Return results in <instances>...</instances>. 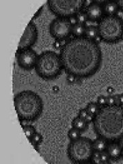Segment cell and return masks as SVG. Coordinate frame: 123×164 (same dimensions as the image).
<instances>
[{
  "instance_id": "obj_1",
  "label": "cell",
  "mask_w": 123,
  "mask_h": 164,
  "mask_svg": "<svg viewBox=\"0 0 123 164\" xmlns=\"http://www.w3.org/2000/svg\"><path fill=\"white\" fill-rule=\"evenodd\" d=\"M64 70L77 79H87L99 71L103 54L97 42L87 38L73 37L66 41L60 50Z\"/></svg>"
},
{
  "instance_id": "obj_26",
  "label": "cell",
  "mask_w": 123,
  "mask_h": 164,
  "mask_svg": "<svg viewBox=\"0 0 123 164\" xmlns=\"http://www.w3.org/2000/svg\"><path fill=\"white\" fill-rule=\"evenodd\" d=\"M107 105H114L116 104L115 96L111 95L107 96Z\"/></svg>"
},
{
  "instance_id": "obj_29",
  "label": "cell",
  "mask_w": 123,
  "mask_h": 164,
  "mask_svg": "<svg viewBox=\"0 0 123 164\" xmlns=\"http://www.w3.org/2000/svg\"><path fill=\"white\" fill-rule=\"evenodd\" d=\"M76 77H74L72 75H67V77H66V81H67L68 83H75L76 81Z\"/></svg>"
},
{
  "instance_id": "obj_10",
  "label": "cell",
  "mask_w": 123,
  "mask_h": 164,
  "mask_svg": "<svg viewBox=\"0 0 123 164\" xmlns=\"http://www.w3.org/2000/svg\"><path fill=\"white\" fill-rule=\"evenodd\" d=\"M38 33L37 27L33 21L31 20L28 23L26 28L21 38L17 50L31 47L34 44H36L38 40Z\"/></svg>"
},
{
  "instance_id": "obj_37",
  "label": "cell",
  "mask_w": 123,
  "mask_h": 164,
  "mask_svg": "<svg viewBox=\"0 0 123 164\" xmlns=\"http://www.w3.org/2000/svg\"><path fill=\"white\" fill-rule=\"evenodd\" d=\"M53 90H54V92H55V90H57V91H58V86H54V88H53Z\"/></svg>"
},
{
  "instance_id": "obj_16",
  "label": "cell",
  "mask_w": 123,
  "mask_h": 164,
  "mask_svg": "<svg viewBox=\"0 0 123 164\" xmlns=\"http://www.w3.org/2000/svg\"><path fill=\"white\" fill-rule=\"evenodd\" d=\"M87 27L86 24L78 23L75 26H73L72 35L73 37H82L85 36Z\"/></svg>"
},
{
  "instance_id": "obj_22",
  "label": "cell",
  "mask_w": 123,
  "mask_h": 164,
  "mask_svg": "<svg viewBox=\"0 0 123 164\" xmlns=\"http://www.w3.org/2000/svg\"><path fill=\"white\" fill-rule=\"evenodd\" d=\"M77 18L78 20V23L82 24H86V23L88 21V15L85 10H82V11L77 14Z\"/></svg>"
},
{
  "instance_id": "obj_2",
  "label": "cell",
  "mask_w": 123,
  "mask_h": 164,
  "mask_svg": "<svg viewBox=\"0 0 123 164\" xmlns=\"http://www.w3.org/2000/svg\"><path fill=\"white\" fill-rule=\"evenodd\" d=\"M92 123L98 137L108 142H118L123 137V106L115 104L101 107Z\"/></svg>"
},
{
  "instance_id": "obj_28",
  "label": "cell",
  "mask_w": 123,
  "mask_h": 164,
  "mask_svg": "<svg viewBox=\"0 0 123 164\" xmlns=\"http://www.w3.org/2000/svg\"><path fill=\"white\" fill-rule=\"evenodd\" d=\"M68 19L69 21V23H71V25L72 26H75L76 24L78 23V20H77V15H73V16H70V17H69Z\"/></svg>"
},
{
  "instance_id": "obj_30",
  "label": "cell",
  "mask_w": 123,
  "mask_h": 164,
  "mask_svg": "<svg viewBox=\"0 0 123 164\" xmlns=\"http://www.w3.org/2000/svg\"><path fill=\"white\" fill-rule=\"evenodd\" d=\"M118 105L123 106V93L118 95Z\"/></svg>"
},
{
  "instance_id": "obj_8",
  "label": "cell",
  "mask_w": 123,
  "mask_h": 164,
  "mask_svg": "<svg viewBox=\"0 0 123 164\" xmlns=\"http://www.w3.org/2000/svg\"><path fill=\"white\" fill-rule=\"evenodd\" d=\"M72 28L67 18L56 17L49 25V33L55 40H66L72 35Z\"/></svg>"
},
{
  "instance_id": "obj_12",
  "label": "cell",
  "mask_w": 123,
  "mask_h": 164,
  "mask_svg": "<svg viewBox=\"0 0 123 164\" xmlns=\"http://www.w3.org/2000/svg\"><path fill=\"white\" fill-rule=\"evenodd\" d=\"M122 148L119 142H109L107 151L110 155V159L112 161H117L121 157Z\"/></svg>"
},
{
  "instance_id": "obj_11",
  "label": "cell",
  "mask_w": 123,
  "mask_h": 164,
  "mask_svg": "<svg viewBox=\"0 0 123 164\" xmlns=\"http://www.w3.org/2000/svg\"><path fill=\"white\" fill-rule=\"evenodd\" d=\"M103 3L92 1L88 5H87L85 11L88 15V21L98 23L105 16Z\"/></svg>"
},
{
  "instance_id": "obj_23",
  "label": "cell",
  "mask_w": 123,
  "mask_h": 164,
  "mask_svg": "<svg viewBox=\"0 0 123 164\" xmlns=\"http://www.w3.org/2000/svg\"><path fill=\"white\" fill-rule=\"evenodd\" d=\"M99 158L101 159L102 163H110V160L111 159H110V155H109L107 151L101 152L100 155H99Z\"/></svg>"
},
{
  "instance_id": "obj_18",
  "label": "cell",
  "mask_w": 123,
  "mask_h": 164,
  "mask_svg": "<svg viewBox=\"0 0 123 164\" xmlns=\"http://www.w3.org/2000/svg\"><path fill=\"white\" fill-rule=\"evenodd\" d=\"M21 127L23 130L24 131V134L26 135V138L28 139L29 142L31 140L32 138L33 135L36 133V129L32 125L30 124H21Z\"/></svg>"
},
{
  "instance_id": "obj_27",
  "label": "cell",
  "mask_w": 123,
  "mask_h": 164,
  "mask_svg": "<svg viewBox=\"0 0 123 164\" xmlns=\"http://www.w3.org/2000/svg\"><path fill=\"white\" fill-rule=\"evenodd\" d=\"M88 114L89 113H88V110H86V108H83V109H81L79 110L78 116L82 118H83V119H86Z\"/></svg>"
},
{
  "instance_id": "obj_3",
  "label": "cell",
  "mask_w": 123,
  "mask_h": 164,
  "mask_svg": "<svg viewBox=\"0 0 123 164\" xmlns=\"http://www.w3.org/2000/svg\"><path fill=\"white\" fill-rule=\"evenodd\" d=\"M13 101L21 123H34L43 114V99L37 93L31 90H23L16 94Z\"/></svg>"
},
{
  "instance_id": "obj_38",
  "label": "cell",
  "mask_w": 123,
  "mask_h": 164,
  "mask_svg": "<svg viewBox=\"0 0 123 164\" xmlns=\"http://www.w3.org/2000/svg\"><path fill=\"white\" fill-rule=\"evenodd\" d=\"M121 157L123 159V148L122 150V153H121Z\"/></svg>"
},
{
  "instance_id": "obj_21",
  "label": "cell",
  "mask_w": 123,
  "mask_h": 164,
  "mask_svg": "<svg viewBox=\"0 0 123 164\" xmlns=\"http://www.w3.org/2000/svg\"><path fill=\"white\" fill-rule=\"evenodd\" d=\"M81 134H82V133L79 130H77L75 128L72 127L68 132V137L70 139V141H74L79 139L81 137Z\"/></svg>"
},
{
  "instance_id": "obj_5",
  "label": "cell",
  "mask_w": 123,
  "mask_h": 164,
  "mask_svg": "<svg viewBox=\"0 0 123 164\" xmlns=\"http://www.w3.org/2000/svg\"><path fill=\"white\" fill-rule=\"evenodd\" d=\"M98 36L107 44H116L123 37V20L119 16L105 15L97 26Z\"/></svg>"
},
{
  "instance_id": "obj_6",
  "label": "cell",
  "mask_w": 123,
  "mask_h": 164,
  "mask_svg": "<svg viewBox=\"0 0 123 164\" xmlns=\"http://www.w3.org/2000/svg\"><path fill=\"white\" fill-rule=\"evenodd\" d=\"M94 152L93 141L86 137L71 141L67 147L68 158L74 163L91 162Z\"/></svg>"
},
{
  "instance_id": "obj_13",
  "label": "cell",
  "mask_w": 123,
  "mask_h": 164,
  "mask_svg": "<svg viewBox=\"0 0 123 164\" xmlns=\"http://www.w3.org/2000/svg\"><path fill=\"white\" fill-rule=\"evenodd\" d=\"M105 15H116L119 7L116 1H107L103 3Z\"/></svg>"
},
{
  "instance_id": "obj_36",
  "label": "cell",
  "mask_w": 123,
  "mask_h": 164,
  "mask_svg": "<svg viewBox=\"0 0 123 164\" xmlns=\"http://www.w3.org/2000/svg\"><path fill=\"white\" fill-rule=\"evenodd\" d=\"M118 142H119V143H120V144L122 146V148H123V137Z\"/></svg>"
},
{
  "instance_id": "obj_32",
  "label": "cell",
  "mask_w": 123,
  "mask_h": 164,
  "mask_svg": "<svg viewBox=\"0 0 123 164\" xmlns=\"http://www.w3.org/2000/svg\"><path fill=\"white\" fill-rule=\"evenodd\" d=\"M94 116H93V115H91V114H88V116L86 118V120H87L88 123H92V121L94 120Z\"/></svg>"
},
{
  "instance_id": "obj_15",
  "label": "cell",
  "mask_w": 123,
  "mask_h": 164,
  "mask_svg": "<svg viewBox=\"0 0 123 164\" xmlns=\"http://www.w3.org/2000/svg\"><path fill=\"white\" fill-rule=\"evenodd\" d=\"M109 142L101 137H98L96 139L93 141V147L94 151L102 152L107 151V148Z\"/></svg>"
},
{
  "instance_id": "obj_17",
  "label": "cell",
  "mask_w": 123,
  "mask_h": 164,
  "mask_svg": "<svg viewBox=\"0 0 123 164\" xmlns=\"http://www.w3.org/2000/svg\"><path fill=\"white\" fill-rule=\"evenodd\" d=\"M43 141V135H42L39 133L36 132V134H35L32 138H31V140L30 141V142L31 143L32 146H34V148L35 150H36V151L39 152V145L41 144L42 142Z\"/></svg>"
},
{
  "instance_id": "obj_35",
  "label": "cell",
  "mask_w": 123,
  "mask_h": 164,
  "mask_svg": "<svg viewBox=\"0 0 123 164\" xmlns=\"http://www.w3.org/2000/svg\"><path fill=\"white\" fill-rule=\"evenodd\" d=\"M114 90L111 88V87H108L107 88V92L109 94V95H112V93H114Z\"/></svg>"
},
{
  "instance_id": "obj_31",
  "label": "cell",
  "mask_w": 123,
  "mask_h": 164,
  "mask_svg": "<svg viewBox=\"0 0 123 164\" xmlns=\"http://www.w3.org/2000/svg\"><path fill=\"white\" fill-rule=\"evenodd\" d=\"M91 162L94 163H102L101 159L99 157H92V159H91Z\"/></svg>"
},
{
  "instance_id": "obj_25",
  "label": "cell",
  "mask_w": 123,
  "mask_h": 164,
  "mask_svg": "<svg viewBox=\"0 0 123 164\" xmlns=\"http://www.w3.org/2000/svg\"><path fill=\"white\" fill-rule=\"evenodd\" d=\"M65 40H55L54 43V47L57 50L60 51L63 46H64L66 42H64Z\"/></svg>"
},
{
  "instance_id": "obj_19",
  "label": "cell",
  "mask_w": 123,
  "mask_h": 164,
  "mask_svg": "<svg viewBox=\"0 0 123 164\" xmlns=\"http://www.w3.org/2000/svg\"><path fill=\"white\" fill-rule=\"evenodd\" d=\"M98 36V28L97 26H89L87 27L85 36L90 38V39L94 40Z\"/></svg>"
},
{
  "instance_id": "obj_34",
  "label": "cell",
  "mask_w": 123,
  "mask_h": 164,
  "mask_svg": "<svg viewBox=\"0 0 123 164\" xmlns=\"http://www.w3.org/2000/svg\"><path fill=\"white\" fill-rule=\"evenodd\" d=\"M116 2L119 7V10H121V11L123 12V0H121V1H117Z\"/></svg>"
},
{
  "instance_id": "obj_14",
  "label": "cell",
  "mask_w": 123,
  "mask_h": 164,
  "mask_svg": "<svg viewBox=\"0 0 123 164\" xmlns=\"http://www.w3.org/2000/svg\"><path fill=\"white\" fill-rule=\"evenodd\" d=\"M71 125L72 127L77 129L81 133H83L88 130L89 127V123H88L86 119L77 116L72 120Z\"/></svg>"
},
{
  "instance_id": "obj_20",
  "label": "cell",
  "mask_w": 123,
  "mask_h": 164,
  "mask_svg": "<svg viewBox=\"0 0 123 164\" xmlns=\"http://www.w3.org/2000/svg\"><path fill=\"white\" fill-rule=\"evenodd\" d=\"M101 107L98 105V104L95 102H91L87 105L86 110L88 111V113L93 116H95L100 110Z\"/></svg>"
},
{
  "instance_id": "obj_4",
  "label": "cell",
  "mask_w": 123,
  "mask_h": 164,
  "mask_svg": "<svg viewBox=\"0 0 123 164\" xmlns=\"http://www.w3.org/2000/svg\"><path fill=\"white\" fill-rule=\"evenodd\" d=\"M36 74L41 79L51 81L59 77L64 70L60 55L53 51H45L38 55Z\"/></svg>"
},
{
  "instance_id": "obj_7",
  "label": "cell",
  "mask_w": 123,
  "mask_h": 164,
  "mask_svg": "<svg viewBox=\"0 0 123 164\" xmlns=\"http://www.w3.org/2000/svg\"><path fill=\"white\" fill-rule=\"evenodd\" d=\"M48 8L52 14L57 17L69 18L77 15L86 6L83 0H49L47 2Z\"/></svg>"
},
{
  "instance_id": "obj_33",
  "label": "cell",
  "mask_w": 123,
  "mask_h": 164,
  "mask_svg": "<svg viewBox=\"0 0 123 164\" xmlns=\"http://www.w3.org/2000/svg\"><path fill=\"white\" fill-rule=\"evenodd\" d=\"M43 6H42V7H40V8H39V10H38V11H37V12L36 13V14H35V15H34V17H33V18H32V19H31V20H34V19H36L37 18V17L38 16H39L40 15V14L41 13V12H42V10H43Z\"/></svg>"
},
{
  "instance_id": "obj_24",
  "label": "cell",
  "mask_w": 123,
  "mask_h": 164,
  "mask_svg": "<svg viewBox=\"0 0 123 164\" xmlns=\"http://www.w3.org/2000/svg\"><path fill=\"white\" fill-rule=\"evenodd\" d=\"M98 105L101 107H104L107 105V96H105L104 95H101L97 98V102Z\"/></svg>"
},
{
  "instance_id": "obj_9",
  "label": "cell",
  "mask_w": 123,
  "mask_h": 164,
  "mask_svg": "<svg viewBox=\"0 0 123 164\" xmlns=\"http://www.w3.org/2000/svg\"><path fill=\"white\" fill-rule=\"evenodd\" d=\"M16 57L19 67L29 71L36 67L38 55L36 51L30 47L17 50Z\"/></svg>"
}]
</instances>
